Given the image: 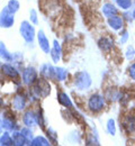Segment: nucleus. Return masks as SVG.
Here are the masks:
<instances>
[{
  "instance_id": "nucleus-13",
  "label": "nucleus",
  "mask_w": 135,
  "mask_h": 146,
  "mask_svg": "<svg viewBox=\"0 0 135 146\" xmlns=\"http://www.w3.org/2000/svg\"><path fill=\"white\" fill-rule=\"evenodd\" d=\"M13 139H14V145L15 146H25V145H28L29 142L27 141V138L23 135L21 131H18V130H14L13 134Z\"/></svg>"
},
{
  "instance_id": "nucleus-26",
  "label": "nucleus",
  "mask_w": 135,
  "mask_h": 146,
  "mask_svg": "<svg viewBox=\"0 0 135 146\" xmlns=\"http://www.w3.org/2000/svg\"><path fill=\"white\" fill-rule=\"evenodd\" d=\"M107 130L110 135H115L116 128H115V121L114 119H108L107 121Z\"/></svg>"
},
{
  "instance_id": "nucleus-5",
  "label": "nucleus",
  "mask_w": 135,
  "mask_h": 146,
  "mask_svg": "<svg viewBox=\"0 0 135 146\" xmlns=\"http://www.w3.org/2000/svg\"><path fill=\"white\" fill-rule=\"evenodd\" d=\"M105 100L99 94H92L88 100V108L92 112H99L104 109Z\"/></svg>"
},
{
  "instance_id": "nucleus-2",
  "label": "nucleus",
  "mask_w": 135,
  "mask_h": 146,
  "mask_svg": "<svg viewBox=\"0 0 135 146\" xmlns=\"http://www.w3.org/2000/svg\"><path fill=\"white\" fill-rule=\"evenodd\" d=\"M20 36L24 38V40L26 43H33L35 37H36V32H35V27L33 26L32 23L24 20L21 21L19 27Z\"/></svg>"
},
{
  "instance_id": "nucleus-7",
  "label": "nucleus",
  "mask_w": 135,
  "mask_h": 146,
  "mask_svg": "<svg viewBox=\"0 0 135 146\" xmlns=\"http://www.w3.org/2000/svg\"><path fill=\"white\" fill-rule=\"evenodd\" d=\"M23 123L27 127H34V126H36L39 124L37 113L32 109L26 110L24 112V116H23Z\"/></svg>"
},
{
  "instance_id": "nucleus-8",
  "label": "nucleus",
  "mask_w": 135,
  "mask_h": 146,
  "mask_svg": "<svg viewBox=\"0 0 135 146\" xmlns=\"http://www.w3.org/2000/svg\"><path fill=\"white\" fill-rule=\"evenodd\" d=\"M36 37H37V42H39V48L45 53V54H50V51H51V45H50V40L49 38L46 37L45 33L41 29L37 32L36 34Z\"/></svg>"
},
{
  "instance_id": "nucleus-4",
  "label": "nucleus",
  "mask_w": 135,
  "mask_h": 146,
  "mask_svg": "<svg viewBox=\"0 0 135 146\" xmlns=\"http://www.w3.org/2000/svg\"><path fill=\"white\" fill-rule=\"evenodd\" d=\"M15 24V17L14 14H11L7 7H5L0 11V27L2 28H10Z\"/></svg>"
},
{
  "instance_id": "nucleus-6",
  "label": "nucleus",
  "mask_w": 135,
  "mask_h": 146,
  "mask_svg": "<svg viewBox=\"0 0 135 146\" xmlns=\"http://www.w3.org/2000/svg\"><path fill=\"white\" fill-rule=\"evenodd\" d=\"M37 81V71L33 66H27L23 70V82L26 86H33Z\"/></svg>"
},
{
  "instance_id": "nucleus-12",
  "label": "nucleus",
  "mask_w": 135,
  "mask_h": 146,
  "mask_svg": "<svg viewBox=\"0 0 135 146\" xmlns=\"http://www.w3.org/2000/svg\"><path fill=\"white\" fill-rule=\"evenodd\" d=\"M26 107V97L21 93H17L13 99V108L18 111L25 109Z\"/></svg>"
},
{
  "instance_id": "nucleus-23",
  "label": "nucleus",
  "mask_w": 135,
  "mask_h": 146,
  "mask_svg": "<svg viewBox=\"0 0 135 146\" xmlns=\"http://www.w3.org/2000/svg\"><path fill=\"white\" fill-rule=\"evenodd\" d=\"M98 45H99V47H100L102 51H109V50L112 48V46H113V43H112L110 39L104 37V38H101V39L98 42Z\"/></svg>"
},
{
  "instance_id": "nucleus-20",
  "label": "nucleus",
  "mask_w": 135,
  "mask_h": 146,
  "mask_svg": "<svg viewBox=\"0 0 135 146\" xmlns=\"http://www.w3.org/2000/svg\"><path fill=\"white\" fill-rule=\"evenodd\" d=\"M0 145H2V146L14 145V139H13V136L9 134V131L6 130V131L0 136Z\"/></svg>"
},
{
  "instance_id": "nucleus-1",
  "label": "nucleus",
  "mask_w": 135,
  "mask_h": 146,
  "mask_svg": "<svg viewBox=\"0 0 135 146\" xmlns=\"http://www.w3.org/2000/svg\"><path fill=\"white\" fill-rule=\"evenodd\" d=\"M33 93L37 98H45L51 93V84L45 78L37 79V81L32 86Z\"/></svg>"
},
{
  "instance_id": "nucleus-27",
  "label": "nucleus",
  "mask_w": 135,
  "mask_h": 146,
  "mask_svg": "<svg viewBox=\"0 0 135 146\" xmlns=\"http://www.w3.org/2000/svg\"><path fill=\"white\" fill-rule=\"evenodd\" d=\"M29 19H31L33 25H37L39 24V17H37V13H36L35 9H31V11H29Z\"/></svg>"
},
{
  "instance_id": "nucleus-19",
  "label": "nucleus",
  "mask_w": 135,
  "mask_h": 146,
  "mask_svg": "<svg viewBox=\"0 0 135 146\" xmlns=\"http://www.w3.org/2000/svg\"><path fill=\"white\" fill-rule=\"evenodd\" d=\"M108 24H109V26L113 29L118 31L123 26V19L120 18V17H118V16H113V17H109L108 18Z\"/></svg>"
},
{
  "instance_id": "nucleus-10",
  "label": "nucleus",
  "mask_w": 135,
  "mask_h": 146,
  "mask_svg": "<svg viewBox=\"0 0 135 146\" xmlns=\"http://www.w3.org/2000/svg\"><path fill=\"white\" fill-rule=\"evenodd\" d=\"M1 71H2V73H3L6 76H8V78H10V79H18V78H19V72L17 71V69H16L15 66H13L11 64H9V63L2 64Z\"/></svg>"
},
{
  "instance_id": "nucleus-29",
  "label": "nucleus",
  "mask_w": 135,
  "mask_h": 146,
  "mask_svg": "<svg viewBox=\"0 0 135 146\" xmlns=\"http://www.w3.org/2000/svg\"><path fill=\"white\" fill-rule=\"evenodd\" d=\"M130 74H131V76L135 79V63L131 66V69H130Z\"/></svg>"
},
{
  "instance_id": "nucleus-9",
  "label": "nucleus",
  "mask_w": 135,
  "mask_h": 146,
  "mask_svg": "<svg viewBox=\"0 0 135 146\" xmlns=\"http://www.w3.org/2000/svg\"><path fill=\"white\" fill-rule=\"evenodd\" d=\"M50 56H51L52 62H53L54 64H58L59 62L61 61L62 48H61V45H60V43L58 42V39H54V40H53V46L51 47Z\"/></svg>"
},
{
  "instance_id": "nucleus-32",
  "label": "nucleus",
  "mask_w": 135,
  "mask_h": 146,
  "mask_svg": "<svg viewBox=\"0 0 135 146\" xmlns=\"http://www.w3.org/2000/svg\"><path fill=\"white\" fill-rule=\"evenodd\" d=\"M134 17H135V13H134Z\"/></svg>"
},
{
  "instance_id": "nucleus-18",
  "label": "nucleus",
  "mask_w": 135,
  "mask_h": 146,
  "mask_svg": "<svg viewBox=\"0 0 135 146\" xmlns=\"http://www.w3.org/2000/svg\"><path fill=\"white\" fill-rule=\"evenodd\" d=\"M102 13H104V15H105L107 18H109V17H113V16H116V15H117V9L115 8V6H113L112 3L107 2V3H105L104 7H102Z\"/></svg>"
},
{
  "instance_id": "nucleus-28",
  "label": "nucleus",
  "mask_w": 135,
  "mask_h": 146,
  "mask_svg": "<svg viewBox=\"0 0 135 146\" xmlns=\"http://www.w3.org/2000/svg\"><path fill=\"white\" fill-rule=\"evenodd\" d=\"M117 3H118V6L122 7L123 9H127V8L131 6L132 1H131V0H117Z\"/></svg>"
},
{
  "instance_id": "nucleus-3",
  "label": "nucleus",
  "mask_w": 135,
  "mask_h": 146,
  "mask_svg": "<svg viewBox=\"0 0 135 146\" xmlns=\"http://www.w3.org/2000/svg\"><path fill=\"white\" fill-rule=\"evenodd\" d=\"M91 84V78L90 75L84 71L78 72L74 74V86L79 90H86Z\"/></svg>"
},
{
  "instance_id": "nucleus-31",
  "label": "nucleus",
  "mask_w": 135,
  "mask_h": 146,
  "mask_svg": "<svg viewBox=\"0 0 135 146\" xmlns=\"http://www.w3.org/2000/svg\"><path fill=\"white\" fill-rule=\"evenodd\" d=\"M1 121H2V120H1V119H0V127H1Z\"/></svg>"
},
{
  "instance_id": "nucleus-15",
  "label": "nucleus",
  "mask_w": 135,
  "mask_h": 146,
  "mask_svg": "<svg viewBox=\"0 0 135 146\" xmlns=\"http://www.w3.org/2000/svg\"><path fill=\"white\" fill-rule=\"evenodd\" d=\"M1 127L3 128L5 130H7V131H14L15 127H16L14 118L10 117V116H5L2 118V121H1Z\"/></svg>"
},
{
  "instance_id": "nucleus-30",
  "label": "nucleus",
  "mask_w": 135,
  "mask_h": 146,
  "mask_svg": "<svg viewBox=\"0 0 135 146\" xmlns=\"http://www.w3.org/2000/svg\"><path fill=\"white\" fill-rule=\"evenodd\" d=\"M1 66H2V64H1V62H0V70H1Z\"/></svg>"
},
{
  "instance_id": "nucleus-16",
  "label": "nucleus",
  "mask_w": 135,
  "mask_h": 146,
  "mask_svg": "<svg viewBox=\"0 0 135 146\" xmlns=\"http://www.w3.org/2000/svg\"><path fill=\"white\" fill-rule=\"evenodd\" d=\"M29 145L31 146H50L51 145V142H50L47 138H45L44 136L39 135V136L34 137V138L31 141Z\"/></svg>"
},
{
  "instance_id": "nucleus-21",
  "label": "nucleus",
  "mask_w": 135,
  "mask_h": 146,
  "mask_svg": "<svg viewBox=\"0 0 135 146\" xmlns=\"http://www.w3.org/2000/svg\"><path fill=\"white\" fill-rule=\"evenodd\" d=\"M69 72L64 68L61 66H55V80L58 81H65L68 79Z\"/></svg>"
},
{
  "instance_id": "nucleus-11",
  "label": "nucleus",
  "mask_w": 135,
  "mask_h": 146,
  "mask_svg": "<svg viewBox=\"0 0 135 146\" xmlns=\"http://www.w3.org/2000/svg\"><path fill=\"white\" fill-rule=\"evenodd\" d=\"M39 72L45 78V79H52V80H55V68L52 66L50 63H45L41 66L39 69Z\"/></svg>"
},
{
  "instance_id": "nucleus-17",
  "label": "nucleus",
  "mask_w": 135,
  "mask_h": 146,
  "mask_svg": "<svg viewBox=\"0 0 135 146\" xmlns=\"http://www.w3.org/2000/svg\"><path fill=\"white\" fill-rule=\"evenodd\" d=\"M0 57L3 58V60L7 61V62H11V61L14 60V56H13L11 53L7 50L5 43L1 42V40H0Z\"/></svg>"
},
{
  "instance_id": "nucleus-14",
  "label": "nucleus",
  "mask_w": 135,
  "mask_h": 146,
  "mask_svg": "<svg viewBox=\"0 0 135 146\" xmlns=\"http://www.w3.org/2000/svg\"><path fill=\"white\" fill-rule=\"evenodd\" d=\"M58 101L59 104L63 107H65L67 109H71L73 107V104L70 99V97L68 96V93L65 92H58Z\"/></svg>"
},
{
  "instance_id": "nucleus-22",
  "label": "nucleus",
  "mask_w": 135,
  "mask_h": 146,
  "mask_svg": "<svg viewBox=\"0 0 135 146\" xmlns=\"http://www.w3.org/2000/svg\"><path fill=\"white\" fill-rule=\"evenodd\" d=\"M6 7H7V9H8L11 14H14V15H15V14L19 10L20 3H19V1H18V0H9Z\"/></svg>"
},
{
  "instance_id": "nucleus-25",
  "label": "nucleus",
  "mask_w": 135,
  "mask_h": 146,
  "mask_svg": "<svg viewBox=\"0 0 135 146\" xmlns=\"http://www.w3.org/2000/svg\"><path fill=\"white\" fill-rule=\"evenodd\" d=\"M47 136H49V139H50V142H52V143H57V139H58V134H57V131L53 129V128H49L47 129Z\"/></svg>"
},
{
  "instance_id": "nucleus-24",
  "label": "nucleus",
  "mask_w": 135,
  "mask_h": 146,
  "mask_svg": "<svg viewBox=\"0 0 135 146\" xmlns=\"http://www.w3.org/2000/svg\"><path fill=\"white\" fill-rule=\"evenodd\" d=\"M20 131L23 133V135L27 138V141L31 143V141L34 138V135H33V130H32V127H27V126H25L24 128H21L20 129ZM29 145V144H28Z\"/></svg>"
}]
</instances>
